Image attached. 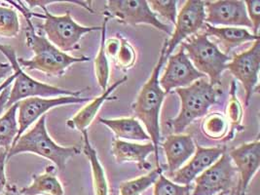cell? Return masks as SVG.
<instances>
[{
    "instance_id": "obj_17",
    "label": "cell",
    "mask_w": 260,
    "mask_h": 195,
    "mask_svg": "<svg viewBox=\"0 0 260 195\" xmlns=\"http://www.w3.org/2000/svg\"><path fill=\"white\" fill-rule=\"evenodd\" d=\"M168 166V174H172L189 160L195 153L196 144L191 135L173 134L167 137L162 144Z\"/></svg>"
},
{
    "instance_id": "obj_30",
    "label": "cell",
    "mask_w": 260,
    "mask_h": 195,
    "mask_svg": "<svg viewBox=\"0 0 260 195\" xmlns=\"http://www.w3.org/2000/svg\"><path fill=\"white\" fill-rule=\"evenodd\" d=\"M21 24L16 10L0 4V37L14 38L20 32Z\"/></svg>"
},
{
    "instance_id": "obj_3",
    "label": "cell",
    "mask_w": 260,
    "mask_h": 195,
    "mask_svg": "<svg viewBox=\"0 0 260 195\" xmlns=\"http://www.w3.org/2000/svg\"><path fill=\"white\" fill-rule=\"evenodd\" d=\"M47 115H43L35 126L22 135L17 143L10 148L7 159L21 153H34L54 163L57 169L64 170L70 159L78 155L81 149L77 146H61L58 145L48 133L46 127Z\"/></svg>"
},
{
    "instance_id": "obj_31",
    "label": "cell",
    "mask_w": 260,
    "mask_h": 195,
    "mask_svg": "<svg viewBox=\"0 0 260 195\" xmlns=\"http://www.w3.org/2000/svg\"><path fill=\"white\" fill-rule=\"evenodd\" d=\"M193 185H180L173 183L161 174L154 183V195H190Z\"/></svg>"
},
{
    "instance_id": "obj_14",
    "label": "cell",
    "mask_w": 260,
    "mask_h": 195,
    "mask_svg": "<svg viewBox=\"0 0 260 195\" xmlns=\"http://www.w3.org/2000/svg\"><path fill=\"white\" fill-rule=\"evenodd\" d=\"M204 2L206 11L205 24L213 26L225 25L252 28L244 1L217 0Z\"/></svg>"
},
{
    "instance_id": "obj_27",
    "label": "cell",
    "mask_w": 260,
    "mask_h": 195,
    "mask_svg": "<svg viewBox=\"0 0 260 195\" xmlns=\"http://www.w3.org/2000/svg\"><path fill=\"white\" fill-rule=\"evenodd\" d=\"M107 22H108V18H106L104 24L102 25V37H101L99 53L95 56V61H94L95 78H96L98 84L104 92L107 89L108 81H109V74H110L109 62H108V58L106 53Z\"/></svg>"
},
{
    "instance_id": "obj_2",
    "label": "cell",
    "mask_w": 260,
    "mask_h": 195,
    "mask_svg": "<svg viewBox=\"0 0 260 195\" xmlns=\"http://www.w3.org/2000/svg\"><path fill=\"white\" fill-rule=\"evenodd\" d=\"M165 51V45H163L159 60L154 67L153 72L145 84L142 86L138 97L132 104V110L136 118L142 122L146 129L145 131L150 137V141L155 149L154 155L156 160V167H161L159 163V146L161 144L160 113L167 94L159 85V75L164 62L167 61Z\"/></svg>"
},
{
    "instance_id": "obj_24",
    "label": "cell",
    "mask_w": 260,
    "mask_h": 195,
    "mask_svg": "<svg viewBox=\"0 0 260 195\" xmlns=\"http://www.w3.org/2000/svg\"><path fill=\"white\" fill-rule=\"evenodd\" d=\"M82 135L83 141H84L83 153L86 155V157L88 158L90 162V165H91L95 195H108L109 188H108V182H107L106 171L99 160L96 150L90 143L88 131H84L82 132Z\"/></svg>"
},
{
    "instance_id": "obj_33",
    "label": "cell",
    "mask_w": 260,
    "mask_h": 195,
    "mask_svg": "<svg viewBox=\"0 0 260 195\" xmlns=\"http://www.w3.org/2000/svg\"><path fill=\"white\" fill-rule=\"evenodd\" d=\"M244 2L246 5L248 19L252 24L253 35L259 36L260 1L259 0H246Z\"/></svg>"
},
{
    "instance_id": "obj_25",
    "label": "cell",
    "mask_w": 260,
    "mask_h": 195,
    "mask_svg": "<svg viewBox=\"0 0 260 195\" xmlns=\"http://www.w3.org/2000/svg\"><path fill=\"white\" fill-rule=\"evenodd\" d=\"M17 113L18 103L14 104L0 117V147L7 152H9L19 131Z\"/></svg>"
},
{
    "instance_id": "obj_7",
    "label": "cell",
    "mask_w": 260,
    "mask_h": 195,
    "mask_svg": "<svg viewBox=\"0 0 260 195\" xmlns=\"http://www.w3.org/2000/svg\"><path fill=\"white\" fill-rule=\"evenodd\" d=\"M41 8L44 14L30 11V17L44 20L40 27L45 32V37L54 46L67 54L79 48V42L85 35L102 30V26H85L76 23L70 11L64 15L56 16L49 12L46 7Z\"/></svg>"
},
{
    "instance_id": "obj_40",
    "label": "cell",
    "mask_w": 260,
    "mask_h": 195,
    "mask_svg": "<svg viewBox=\"0 0 260 195\" xmlns=\"http://www.w3.org/2000/svg\"><path fill=\"white\" fill-rule=\"evenodd\" d=\"M218 195H226V194H225V193H220V194H218Z\"/></svg>"
},
{
    "instance_id": "obj_34",
    "label": "cell",
    "mask_w": 260,
    "mask_h": 195,
    "mask_svg": "<svg viewBox=\"0 0 260 195\" xmlns=\"http://www.w3.org/2000/svg\"><path fill=\"white\" fill-rule=\"evenodd\" d=\"M7 154L8 152L4 149L0 151V193L7 185V179L5 175V163L7 160Z\"/></svg>"
},
{
    "instance_id": "obj_38",
    "label": "cell",
    "mask_w": 260,
    "mask_h": 195,
    "mask_svg": "<svg viewBox=\"0 0 260 195\" xmlns=\"http://www.w3.org/2000/svg\"><path fill=\"white\" fill-rule=\"evenodd\" d=\"M233 195H246V192H244L242 189H241V186L239 183H237L236 187L234 189V194Z\"/></svg>"
},
{
    "instance_id": "obj_4",
    "label": "cell",
    "mask_w": 260,
    "mask_h": 195,
    "mask_svg": "<svg viewBox=\"0 0 260 195\" xmlns=\"http://www.w3.org/2000/svg\"><path fill=\"white\" fill-rule=\"evenodd\" d=\"M180 101L178 114L168 121L174 134L182 132L193 122L208 114V111L216 102L221 91L213 86L209 80L202 78L188 87L175 90Z\"/></svg>"
},
{
    "instance_id": "obj_35",
    "label": "cell",
    "mask_w": 260,
    "mask_h": 195,
    "mask_svg": "<svg viewBox=\"0 0 260 195\" xmlns=\"http://www.w3.org/2000/svg\"><path fill=\"white\" fill-rule=\"evenodd\" d=\"M9 86L5 87L0 93V117L3 114L4 110H6V104H7L8 98L10 95V90H11V88Z\"/></svg>"
},
{
    "instance_id": "obj_13",
    "label": "cell",
    "mask_w": 260,
    "mask_h": 195,
    "mask_svg": "<svg viewBox=\"0 0 260 195\" xmlns=\"http://www.w3.org/2000/svg\"><path fill=\"white\" fill-rule=\"evenodd\" d=\"M167 60L165 72L159 78V85L166 94L178 88L188 87L195 81L206 78L203 73L195 69L181 46L176 54H172Z\"/></svg>"
},
{
    "instance_id": "obj_18",
    "label": "cell",
    "mask_w": 260,
    "mask_h": 195,
    "mask_svg": "<svg viewBox=\"0 0 260 195\" xmlns=\"http://www.w3.org/2000/svg\"><path fill=\"white\" fill-rule=\"evenodd\" d=\"M155 152L152 143L136 144L122 140H114L111 146V154L118 164L136 163L140 170H150L151 163L146 158Z\"/></svg>"
},
{
    "instance_id": "obj_37",
    "label": "cell",
    "mask_w": 260,
    "mask_h": 195,
    "mask_svg": "<svg viewBox=\"0 0 260 195\" xmlns=\"http://www.w3.org/2000/svg\"><path fill=\"white\" fill-rule=\"evenodd\" d=\"M3 195H23L20 189L15 185H6V189Z\"/></svg>"
},
{
    "instance_id": "obj_15",
    "label": "cell",
    "mask_w": 260,
    "mask_h": 195,
    "mask_svg": "<svg viewBox=\"0 0 260 195\" xmlns=\"http://www.w3.org/2000/svg\"><path fill=\"white\" fill-rule=\"evenodd\" d=\"M224 153H226L225 146L203 147L197 145L195 153L189 162L178 171L168 174V179L180 185H189L199 175L211 167Z\"/></svg>"
},
{
    "instance_id": "obj_6",
    "label": "cell",
    "mask_w": 260,
    "mask_h": 195,
    "mask_svg": "<svg viewBox=\"0 0 260 195\" xmlns=\"http://www.w3.org/2000/svg\"><path fill=\"white\" fill-rule=\"evenodd\" d=\"M180 46L184 49L195 69L209 77V82L212 85H220L226 64L231 60L228 54L218 48L205 32L196 34L185 39Z\"/></svg>"
},
{
    "instance_id": "obj_26",
    "label": "cell",
    "mask_w": 260,
    "mask_h": 195,
    "mask_svg": "<svg viewBox=\"0 0 260 195\" xmlns=\"http://www.w3.org/2000/svg\"><path fill=\"white\" fill-rule=\"evenodd\" d=\"M226 119L229 123L230 130L226 140H231L234 138L235 133L243 130V118H244V109L237 97V85L235 80L232 81L230 87V99L228 101L226 109Z\"/></svg>"
},
{
    "instance_id": "obj_8",
    "label": "cell",
    "mask_w": 260,
    "mask_h": 195,
    "mask_svg": "<svg viewBox=\"0 0 260 195\" xmlns=\"http://www.w3.org/2000/svg\"><path fill=\"white\" fill-rule=\"evenodd\" d=\"M238 180L236 168L228 154L224 153L194 180L190 195L228 194L235 189Z\"/></svg>"
},
{
    "instance_id": "obj_9",
    "label": "cell",
    "mask_w": 260,
    "mask_h": 195,
    "mask_svg": "<svg viewBox=\"0 0 260 195\" xmlns=\"http://www.w3.org/2000/svg\"><path fill=\"white\" fill-rule=\"evenodd\" d=\"M104 12L106 18H114L121 24H149L168 36H172L170 25L159 20L146 0H108Z\"/></svg>"
},
{
    "instance_id": "obj_11",
    "label": "cell",
    "mask_w": 260,
    "mask_h": 195,
    "mask_svg": "<svg viewBox=\"0 0 260 195\" xmlns=\"http://www.w3.org/2000/svg\"><path fill=\"white\" fill-rule=\"evenodd\" d=\"M206 19L205 2L202 0H187L178 13L175 31L172 32L171 38L166 40V60L173 54L175 49L185 39L198 34L204 27Z\"/></svg>"
},
{
    "instance_id": "obj_10",
    "label": "cell",
    "mask_w": 260,
    "mask_h": 195,
    "mask_svg": "<svg viewBox=\"0 0 260 195\" xmlns=\"http://www.w3.org/2000/svg\"><path fill=\"white\" fill-rule=\"evenodd\" d=\"M226 70L239 80L245 89V105L248 107L251 97L258 92L260 71L259 39L247 51L235 54L226 64Z\"/></svg>"
},
{
    "instance_id": "obj_19",
    "label": "cell",
    "mask_w": 260,
    "mask_h": 195,
    "mask_svg": "<svg viewBox=\"0 0 260 195\" xmlns=\"http://www.w3.org/2000/svg\"><path fill=\"white\" fill-rule=\"evenodd\" d=\"M128 80L127 76L122 77L117 81H115L113 84L107 87V90L100 96L92 100L86 107H84L82 110H79L73 117L67 121L68 127L71 129L77 130L79 132L87 131V128L92 124V122L95 120L96 114L101 110L102 106L107 102L115 100L114 97L111 98V94L118 88L119 86L123 85Z\"/></svg>"
},
{
    "instance_id": "obj_1",
    "label": "cell",
    "mask_w": 260,
    "mask_h": 195,
    "mask_svg": "<svg viewBox=\"0 0 260 195\" xmlns=\"http://www.w3.org/2000/svg\"><path fill=\"white\" fill-rule=\"evenodd\" d=\"M13 3L23 15L28 24L25 31V42L35 56L29 60H24L19 58L18 62L27 71H38L45 73L48 76H62L67 70L74 63L89 61V57H73L54 46L46 37L36 34L35 26L30 22V10L25 8L24 4H17L15 1H9Z\"/></svg>"
},
{
    "instance_id": "obj_16",
    "label": "cell",
    "mask_w": 260,
    "mask_h": 195,
    "mask_svg": "<svg viewBox=\"0 0 260 195\" xmlns=\"http://www.w3.org/2000/svg\"><path fill=\"white\" fill-rule=\"evenodd\" d=\"M226 153L236 168L239 177L238 183L241 189L246 192L251 180L259 169V140L256 139L253 142L243 144Z\"/></svg>"
},
{
    "instance_id": "obj_36",
    "label": "cell",
    "mask_w": 260,
    "mask_h": 195,
    "mask_svg": "<svg viewBox=\"0 0 260 195\" xmlns=\"http://www.w3.org/2000/svg\"><path fill=\"white\" fill-rule=\"evenodd\" d=\"M11 72H13V70L10 63H0V83Z\"/></svg>"
},
{
    "instance_id": "obj_39",
    "label": "cell",
    "mask_w": 260,
    "mask_h": 195,
    "mask_svg": "<svg viewBox=\"0 0 260 195\" xmlns=\"http://www.w3.org/2000/svg\"><path fill=\"white\" fill-rule=\"evenodd\" d=\"M234 194V190H232V191H231V193H230V195H233Z\"/></svg>"
},
{
    "instance_id": "obj_21",
    "label": "cell",
    "mask_w": 260,
    "mask_h": 195,
    "mask_svg": "<svg viewBox=\"0 0 260 195\" xmlns=\"http://www.w3.org/2000/svg\"><path fill=\"white\" fill-rule=\"evenodd\" d=\"M99 121L110 129L116 137V140L122 141H150V137L144 130L142 123L136 117L123 118H99ZM151 142V141H150Z\"/></svg>"
},
{
    "instance_id": "obj_28",
    "label": "cell",
    "mask_w": 260,
    "mask_h": 195,
    "mask_svg": "<svg viewBox=\"0 0 260 195\" xmlns=\"http://www.w3.org/2000/svg\"><path fill=\"white\" fill-rule=\"evenodd\" d=\"M229 130V123L224 114L221 112H212L207 114L205 119L202 121V133L213 141L226 139Z\"/></svg>"
},
{
    "instance_id": "obj_29",
    "label": "cell",
    "mask_w": 260,
    "mask_h": 195,
    "mask_svg": "<svg viewBox=\"0 0 260 195\" xmlns=\"http://www.w3.org/2000/svg\"><path fill=\"white\" fill-rule=\"evenodd\" d=\"M163 168L162 167H156L151 172H149L147 175L142 176L140 178L123 182L120 184V195H141L143 193L147 188H149L158 177L162 174Z\"/></svg>"
},
{
    "instance_id": "obj_32",
    "label": "cell",
    "mask_w": 260,
    "mask_h": 195,
    "mask_svg": "<svg viewBox=\"0 0 260 195\" xmlns=\"http://www.w3.org/2000/svg\"><path fill=\"white\" fill-rule=\"evenodd\" d=\"M150 9L155 15H160L172 24H176L178 16V1L177 0H151L147 1Z\"/></svg>"
},
{
    "instance_id": "obj_23",
    "label": "cell",
    "mask_w": 260,
    "mask_h": 195,
    "mask_svg": "<svg viewBox=\"0 0 260 195\" xmlns=\"http://www.w3.org/2000/svg\"><path fill=\"white\" fill-rule=\"evenodd\" d=\"M107 56L113 59L119 68L129 70L137 61L136 50L124 37H116L106 40Z\"/></svg>"
},
{
    "instance_id": "obj_41",
    "label": "cell",
    "mask_w": 260,
    "mask_h": 195,
    "mask_svg": "<svg viewBox=\"0 0 260 195\" xmlns=\"http://www.w3.org/2000/svg\"><path fill=\"white\" fill-rule=\"evenodd\" d=\"M0 4H1V2H0Z\"/></svg>"
},
{
    "instance_id": "obj_12",
    "label": "cell",
    "mask_w": 260,
    "mask_h": 195,
    "mask_svg": "<svg viewBox=\"0 0 260 195\" xmlns=\"http://www.w3.org/2000/svg\"><path fill=\"white\" fill-rule=\"evenodd\" d=\"M90 98L62 96L57 98H28L18 103V135L12 146L21 136L40 117L45 115L52 109L68 105H76L89 102ZM11 146V147H12Z\"/></svg>"
},
{
    "instance_id": "obj_20",
    "label": "cell",
    "mask_w": 260,
    "mask_h": 195,
    "mask_svg": "<svg viewBox=\"0 0 260 195\" xmlns=\"http://www.w3.org/2000/svg\"><path fill=\"white\" fill-rule=\"evenodd\" d=\"M204 32L208 37H215L220 41L225 49L226 54L232 49L236 48L244 43L254 42L259 39V36H254L253 34H250L245 27L213 26L208 24H204Z\"/></svg>"
},
{
    "instance_id": "obj_22",
    "label": "cell",
    "mask_w": 260,
    "mask_h": 195,
    "mask_svg": "<svg viewBox=\"0 0 260 195\" xmlns=\"http://www.w3.org/2000/svg\"><path fill=\"white\" fill-rule=\"evenodd\" d=\"M55 165H48L45 172L32 176V183L20 189L23 195H63L64 190L56 176Z\"/></svg>"
},
{
    "instance_id": "obj_5",
    "label": "cell",
    "mask_w": 260,
    "mask_h": 195,
    "mask_svg": "<svg viewBox=\"0 0 260 195\" xmlns=\"http://www.w3.org/2000/svg\"><path fill=\"white\" fill-rule=\"evenodd\" d=\"M0 52L8 59L14 72V85L10 90V95L6 104V110L12 107L14 104L28 98L80 97L84 92L62 89L36 80L23 71L22 67L18 62L15 49L10 45L0 44Z\"/></svg>"
}]
</instances>
